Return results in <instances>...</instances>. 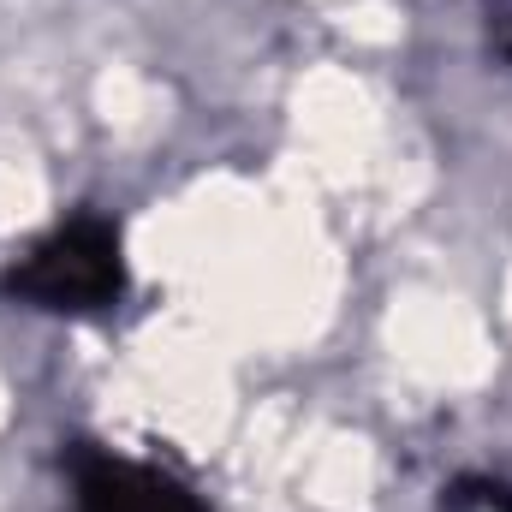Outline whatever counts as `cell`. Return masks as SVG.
<instances>
[{
	"label": "cell",
	"instance_id": "cell-1",
	"mask_svg": "<svg viewBox=\"0 0 512 512\" xmlns=\"http://www.w3.org/2000/svg\"><path fill=\"white\" fill-rule=\"evenodd\" d=\"M6 292L30 310H60V316H90L108 310L126 292V256L120 233L96 215L66 221L60 233H48L36 251H24L6 268Z\"/></svg>",
	"mask_w": 512,
	"mask_h": 512
},
{
	"label": "cell",
	"instance_id": "cell-2",
	"mask_svg": "<svg viewBox=\"0 0 512 512\" xmlns=\"http://www.w3.org/2000/svg\"><path fill=\"white\" fill-rule=\"evenodd\" d=\"M72 477H78V512H197V501L173 477L114 453H78Z\"/></svg>",
	"mask_w": 512,
	"mask_h": 512
}]
</instances>
